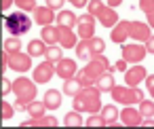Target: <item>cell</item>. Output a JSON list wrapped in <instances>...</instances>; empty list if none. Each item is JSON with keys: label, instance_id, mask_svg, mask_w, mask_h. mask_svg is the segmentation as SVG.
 <instances>
[{"label": "cell", "instance_id": "6da1fadb", "mask_svg": "<svg viewBox=\"0 0 154 129\" xmlns=\"http://www.w3.org/2000/svg\"><path fill=\"white\" fill-rule=\"evenodd\" d=\"M101 91L91 85V87H82L74 97H72V108L78 110V112H87V114H93V112H99L101 110Z\"/></svg>", "mask_w": 154, "mask_h": 129}, {"label": "cell", "instance_id": "7a4b0ae2", "mask_svg": "<svg viewBox=\"0 0 154 129\" xmlns=\"http://www.w3.org/2000/svg\"><path fill=\"white\" fill-rule=\"evenodd\" d=\"M36 80H30L28 76H19V78H15L13 80V93H15V108L17 110H28V106H30V102H34L36 99V93H38V89H36Z\"/></svg>", "mask_w": 154, "mask_h": 129}, {"label": "cell", "instance_id": "3957f363", "mask_svg": "<svg viewBox=\"0 0 154 129\" xmlns=\"http://www.w3.org/2000/svg\"><path fill=\"white\" fill-rule=\"evenodd\" d=\"M112 99L122 104V106H133V104H139L143 97V91L139 87H129V85H114L112 87Z\"/></svg>", "mask_w": 154, "mask_h": 129}, {"label": "cell", "instance_id": "277c9868", "mask_svg": "<svg viewBox=\"0 0 154 129\" xmlns=\"http://www.w3.org/2000/svg\"><path fill=\"white\" fill-rule=\"evenodd\" d=\"M5 26H7V30L11 32V36H21V34H28V32H30L32 19L28 17L26 11L19 9V11H15V13H11V15L5 17Z\"/></svg>", "mask_w": 154, "mask_h": 129}, {"label": "cell", "instance_id": "5b68a950", "mask_svg": "<svg viewBox=\"0 0 154 129\" xmlns=\"http://www.w3.org/2000/svg\"><path fill=\"white\" fill-rule=\"evenodd\" d=\"M85 70H87V72H89V74H91L95 80H97V78L103 74V72H110V70L114 72V66H110V59H108L103 53H97V55H93V57L87 61Z\"/></svg>", "mask_w": 154, "mask_h": 129}, {"label": "cell", "instance_id": "8992f818", "mask_svg": "<svg viewBox=\"0 0 154 129\" xmlns=\"http://www.w3.org/2000/svg\"><path fill=\"white\" fill-rule=\"evenodd\" d=\"M9 68L15 70V72H28L32 68V55L30 53H23V51H15V53H9Z\"/></svg>", "mask_w": 154, "mask_h": 129}, {"label": "cell", "instance_id": "52a82bcc", "mask_svg": "<svg viewBox=\"0 0 154 129\" xmlns=\"http://www.w3.org/2000/svg\"><path fill=\"white\" fill-rule=\"evenodd\" d=\"M57 74V68H55V64L53 61H49V59H45V61H40L36 68H34V74H32V78L38 83V85H45V83H49L53 76Z\"/></svg>", "mask_w": 154, "mask_h": 129}, {"label": "cell", "instance_id": "ba28073f", "mask_svg": "<svg viewBox=\"0 0 154 129\" xmlns=\"http://www.w3.org/2000/svg\"><path fill=\"white\" fill-rule=\"evenodd\" d=\"M120 53H122V59H127L129 64H139L143 57H146V53H148V49H146V45H120Z\"/></svg>", "mask_w": 154, "mask_h": 129}, {"label": "cell", "instance_id": "9c48e42d", "mask_svg": "<svg viewBox=\"0 0 154 129\" xmlns=\"http://www.w3.org/2000/svg\"><path fill=\"white\" fill-rule=\"evenodd\" d=\"M129 36L135 42H146L152 36V28L148 21H129Z\"/></svg>", "mask_w": 154, "mask_h": 129}, {"label": "cell", "instance_id": "30bf717a", "mask_svg": "<svg viewBox=\"0 0 154 129\" xmlns=\"http://www.w3.org/2000/svg\"><path fill=\"white\" fill-rule=\"evenodd\" d=\"M146 76H148L146 68H143L141 64H133L131 68L125 70V85H129V87H139V83H143Z\"/></svg>", "mask_w": 154, "mask_h": 129}, {"label": "cell", "instance_id": "8fae6325", "mask_svg": "<svg viewBox=\"0 0 154 129\" xmlns=\"http://www.w3.org/2000/svg\"><path fill=\"white\" fill-rule=\"evenodd\" d=\"M143 121V114L139 112V108H133V106H125L120 110V123L125 127H139Z\"/></svg>", "mask_w": 154, "mask_h": 129}, {"label": "cell", "instance_id": "7c38bea8", "mask_svg": "<svg viewBox=\"0 0 154 129\" xmlns=\"http://www.w3.org/2000/svg\"><path fill=\"white\" fill-rule=\"evenodd\" d=\"M32 13H34V21H36L40 28H42V26H51L53 21H57L55 11H53L51 7H47V5H45V7H36Z\"/></svg>", "mask_w": 154, "mask_h": 129}, {"label": "cell", "instance_id": "4fadbf2b", "mask_svg": "<svg viewBox=\"0 0 154 129\" xmlns=\"http://www.w3.org/2000/svg\"><path fill=\"white\" fill-rule=\"evenodd\" d=\"M55 68H57V76H59V78H63V80L74 78V76H76V72H78L76 61H74V59H68V57L59 59V61L55 64Z\"/></svg>", "mask_w": 154, "mask_h": 129}, {"label": "cell", "instance_id": "5bb4252c", "mask_svg": "<svg viewBox=\"0 0 154 129\" xmlns=\"http://www.w3.org/2000/svg\"><path fill=\"white\" fill-rule=\"evenodd\" d=\"M78 34L74 32V28H66V26H59V45L63 49H74L78 45Z\"/></svg>", "mask_w": 154, "mask_h": 129}, {"label": "cell", "instance_id": "9a60e30c", "mask_svg": "<svg viewBox=\"0 0 154 129\" xmlns=\"http://www.w3.org/2000/svg\"><path fill=\"white\" fill-rule=\"evenodd\" d=\"M97 21H99L103 28H110V30H112L120 19H118V13L114 11V7H108V5H106V7L101 9V13L97 15Z\"/></svg>", "mask_w": 154, "mask_h": 129}, {"label": "cell", "instance_id": "2e32d148", "mask_svg": "<svg viewBox=\"0 0 154 129\" xmlns=\"http://www.w3.org/2000/svg\"><path fill=\"white\" fill-rule=\"evenodd\" d=\"M99 114H101V118H103L106 127H116V125H118V118H120V110H118V108H116L114 104L101 106Z\"/></svg>", "mask_w": 154, "mask_h": 129}, {"label": "cell", "instance_id": "e0dca14e", "mask_svg": "<svg viewBox=\"0 0 154 129\" xmlns=\"http://www.w3.org/2000/svg\"><path fill=\"white\" fill-rule=\"evenodd\" d=\"M110 38H112V42H116V45H122L127 38H129V21H118L114 28H112V32H110Z\"/></svg>", "mask_w": 154, "mask_h": 129}, {"label": "cell", "instance_id": "ac0fdd59", "mask_svg": "<svg viewBox=\"0 0 154 129\" xmlns=\"http://www.w3.org/2000/svg\"><path fill=\"white\" fill-rule=\"evenodd\" d=\"M74 51H76V57L82 59V61H89V59L95 55V53H93V47H91V38H80L78 45L74 47Z\"/></svg>", "mask_w": 154, "mask_h": 129}, {"label": "cell", "instance_id": "d6986e66", "mask_svg": "<svg viewBox=\"0 0 154 129\" xmlns=\"http://www.w3.org/2000/svg\"><path fill=\"white\" fill-rule=\"evenodd\" d=\"M40 38L47 45H59V26H42L40 30Z\"/></svg>", "mask_w": 154, "mask_h": 129}, {"label": "cell", "instance_id": "ffe728a7", "mask_svg": "<svg viewBox=\"0 0 154 129\" xmlns=\"http://www.w3.org/2000/svg\"><path fill=\"white\" fill-rule=\"evenodd\" d=\"M114 85H116V80H114V72H112V70H110V72H103V74L95 80V87H97L101 93H110Z\"/></svg>", "mask_w": 154, "mask_h": 129}, {"label": "cell", "instance_id": "44dd1931", "mask_svg": "<svg viewBox=\"0 0 154 129\" xmlns=\"http://www.w3.org/2000/svg\"><path fill=\"white\" fill-rule=\"evenodd\" d=\"M57 26H66V28H76L78 26V17L72 11H59L57 13Z\"/></svg>", "mask_w": 154, "mask_h": 129}, {"label": "cell", "instance_id": "7402d4cb", "mask_svg": "<svg viewBox=\"0 0 154 129\" xmlns=\"http://www.w3.org/2000/svg\"><path fill=\"white\" fill-rule=\"evenodd\" d=\"M47 42L42 40V38H34V40H30L28 42V53L32 55V57H42L45 53H47Z\"/></svg>", "mask_w": 154, "mask_h": 129}, {"label": "cell", "instance_id": "603a6c76", "mask_svg": "<svg viewBox=\"0 0 154 129\" xmlns=\"http://www.w3.org/2000/svg\"><path fill=\"white\" fill-rule=\"evenodd\" d=\"M42 102L47 104L49 110H57V108L61 106V91H57V89H49V91L45 93V99H42Z\"/></svg>", "mask_w": 154, "mask_h": 129}, {"label": "cell", "instance_id": "cb8c5ba5", "mask_svg": "<svg viewBox=\"0 0 154 129\" xmlns=\"http://www.w3.org/2000/svg\"><path fill=\"white\" fill-rule=\"evenodd\" d=\"M63 125H66V127H80V125H85V121H82V112H78V110L68 112V114L63 116Z\"/></svg>", "mask_w": 154, "mask_h": 129}, {"label": "cell", "instance_id": "d4e9b609", "mask_svg": "<svg viewBox=\"0 0 154 129\" xmlns=\"http://www.w3.org/2000/svg\"><path fill=\"white\" fill-rule=\"evenodd\" d=\"M82 89V85L78 83V78L74 76V78H68V80H63V95H70V97H74L78 91Z\"/></svg>", "mask_w": 154, "mask_h": 129}, {"label": "cell", "instance_id": "484cf974", "mask_svg": "<svg viewBox=\"0 0 154 129\" xmlns=\"http://www.w3.org/2000/svg\"><path fill=\"white\" fill-rule=\"evenodd\" d=\"M47 110H49V108H47L45 102H36V99H34V102H30V106H28L26 112H28L30 116H36V118H38V116H45Z\"/></svg>", "mask_w": 154, "mask_h": 129}, {"label": "cell", "instance_id": "4316f807", "mask_svg": "<svg viewBox=\"0 0 154 129\" xmlns=\"http://www.w3.org/2000/svg\"><path fill=\"white\" fill-rule=\"evenodd\" d=\"M61 49H63V47H59V45H49V47H47V53H45V59H49V61L57 64L59 59H63Z\"/></svg>", "mask_w": 154, "mask_h": 129}, {"label": "cell", "instance_id": "83f0119b", "mask_svg": "<svg viewBox=\"0 0 154 129\" xmlns=\"http://www.w3.org/2000/svg\"><path fill=\"white\" fill-rule=\"evenodd\" d=\"M15 106H11L7 99H2L0 102V116H2V121H9V118H13V114H15Z\"/></svg>", "mask_w": 154, "mask_h": 129}, {"label": "cell", "instance_id": "f1b7e54d", "mask_svg": "<svg viewBox=\"0 0 154 129\" xmlns=\"http://www.w3.org/2000/svg\"><path fill=\"white\" fill-rule=\"evenodd\" d=\"M95 24H78V38H93Z\"/></svg>", "mask_w": 154, "mask_h": 129}, {"label": "cell", "instance_id": "f546056e", "mask_svg": "<svg viewBox=\"0 0 154 129\" xmlns=\"http://www.w3.org/2000/svg\"><path fill=\"white\" fill-rule=\"evenodd\" d=\"M76 78H78V83H80L82 87H91V85H95V78H93V76H91L85 68L76 72Z\"/></svg>", "mask_w": 154, "mask_h": 129}, {"label": "cell", "instance_id": "4dcf8cb0", "mask_svg": "<svg viewBox=\"0 0 154 129\" xmlns=\"http://www.w3.org/2000/svg\"><path fill=\"white\" fill-rule=\"evenodd\" d=\"M5 49H7L9 53L21 51V40H19V36H11V38H7V40H5Z\"/></svg>", "mask_w": 154, "mask_h": 129}, {"label": "cell", "instance_id": "1f68e13d", "mask_svg": "<svg viewBox=\"0 0 154 129\" xmlns=\"http://www.w3.org/2000/svg\"><path fill=\"white\" fill-rule=\"evenodd\" d=\"M139 112L143 114V118L146 116H154V102L152 99H141L139 102Z\"/></svg>", "mask_w": 154, "mask_h": 129}, {"label": "cell", "instance_id": "d6a6232c", "mask_svg": "<svg viewBox=\"0 0 154 129\" xmlns=\"http://www.w3.org/2000/svg\"><path fill=\"white\" fill-rule=\"evenodd\" d=\"M85 125H87V127H106V123H103V118H101V114H99V112L89 114V118L85 121Z\"/></svg>", "mask_w": 154, "mask_h": 129}, {"label": "cell", "instance_id": "836d02e7", "mask_svg": "<svg viewBox=\"0 0 154 129\" xmlns=\"http://www.w3.org/2000/svg\"><path fill=\"white\" fill-rule=\"evenodd\" d=\"M103 7H106V5L101 2V0H89V5H87V11H89L91 15H95V17H97V15L101 13V9H103Z\"/></svg>", "mask_w": 154, "mask_h": 129}, {"label": "cell", "instance_id": "e575fe53", "mask_svg": "<svg viewBox=\"0 0 154 129\" xmlns=\"http://www.w3.org/2000/svg\"><path fill=\"white\" fill-rule=\"evenodd\" d=\"M91 47H93V53H95V55L106 51V42H103V38H99V36H93V38H91Z\"/></svg>", "mask_w": 154, "mask_h": 129}, {"label": "cell", "instance_id": "d590c367", "mask_svg": "<svg viewBox=\"0 0 154 129\" xmlns=\"http://www.w3.org/2000/svg\"><path fill=\"white\" fill-rule=\"evenodd\" d=\"M15 5H17V9H21V11H34L38 5H36V0H15Z\"/></svg>", "mask_w": 154, "mask_h": 129}, {"label": "cell", "instance_id": "8d00e7d4", "mask_svg": "<svg viewBox=\"0 0 154 129\" xmlns=\"http://www.w3.org/2000/svg\"><path fill=\"white\" fill-rule=\"evenodd\" d=\"M0 85H2V87H0V93H2V95H9V91H13V83L9 80V78H0Z\"/></svg>", "mask_w": 154, "mask_h": 129}, {"label": "cell", "instance_id": "74e56055", "mask_svg": "<svg viewBox=\"0 0 154 129\" xmlns=\"http://www.w3.org/2000/svg\"><path fill=\"white\" fill-rule=\"evenodd\" d=\"M45 5H47V7H51L53 11H61V9H63V5H66V0H45Z\"/></svg>", "mask_w": 154, "mask_h": 129}, {"label": "cell", "instance_id": "f35d334b", "mask_svg": "<svg viewBox=\"0 0 154 129\" xmlns=\"http://www.w3.org/2000/svg\"><path fill=\"white\" fill-rule=\"evenodd\" d=\"M154 9V0H139V11L141 13H148Z\"/></svg>", "mask_w": 154, "mask_h": 129}, {"label": "cell", "instance_id": "ab89813d", "mask_svg": "<svg viewBox=\"0 0 154 129\" xmlns=\"http://www.w3.org/2000/svg\"><path fill=\"white\" fill-rule=\"evenodd\" d=\"M7 68H9V51L5 49L2 53H0V70H2V72H5Z\"/></svg>", "mask_w": 154, "mask_h": 129}, {"label": "cell", "instance_id": "60d3db41", "mask_svg": "<svg viewBox=\"0 0 154 129\" xmlns=\"http://www.w3.org/2000/svg\"><path fill=\"white\" fill-rule=\"evenodd\" d=\"M146 89H148V93H150L152 99H154V74H148V76H146Z\"/></svg>", "mask_w": 154, "mask_h": 129}, {"label": "cell", "instance_id": "b9f144b4", "mask_svg": "<svg viewBox=\"0 0 154 129\" xmlns=\"http://www.w3.org/2000/svg\"><path fill=\"white\" fill-rule=\"evenodd\" d=\"M78 24H95V15H91V13L87 11L85 15L78 17Z\"/></svg>", "mask_w": 154, "mask_h": 129}, {"label": "cell", "instance_id": "7bdbcfd3", "mask_svg": "<svg viewBox=\"0 0 154 129\" xmlns=\"http://www.w3.org/2000/svg\"><path fill=\"white\" fill-rule=\"evenodd\" d=\"M59 125V121H57V116H45V127H57Z\"/></svg>", "mask_w": 154, "mask_h": 129}, {"label": "cell", "instance_id": "ee69618b", "mask_svg": "<svg viewBox=\"0 0 154 129\" xmlns=\"http://www.w3.org/2000/svg\"><path fill=\"white\" fill-rule=\"evenodd\" d=\"M127 66H129V61H127V59H118V61L114 64V70H118V72H125V70H127Z\"/></svg>", "mask_w": 154, "mask_h": 129}, {"label": "cell", "instance_id": "f6af8a7d", "mask_svg": "<svg viewBox=\"0 0 154 129\" xmlns=\"http://www.w3.org/2000/svg\"><path fill=\"white\" fill-rule=\"evenodd\" d=\"M15 0H0V11H9Z\"/></svg>", "mask_w": 154, "mask_h": 129}, {"label": "cell", "instance_id": "bcb514c9", "mask_svg": "<svg viewBox=\"0 0 154 129\" xmlns=\"http://www.w3.org/2000/svg\"><path fill=\"white\" fill-rule=\"evenodd\" d=\"M146 49H148V53H154V34L146 40Z\"/></svg>", "mask_w": 154, "mask_h": 129}, {"label": "cell", "instance_id": "7dc6e473", "mask_svg": "<svg viewBox=\"0 0 154 129\" xmlns=\"http://www.w3.org/2000/svg\"><path fill=\"white\" fill-rule=\"evenodd\" d=\"M146 21H148V24H150V28H152V30H154V9H152V11H148V13H146Z\"/></svg>", "mask_w": 154, "mask_h": 129}, {"label": "cell", "instance_id": "c3c4849f", "mask_svg": "<svg viewBox=\"0 0 154 129\" xmlns=\"http://www.w3.org/2000/svg\"><path fill=\"white\" fill-rule=\"evenodd\" d=\"M68 2H72L74 7H78V9H82V7H87V5H89V0H68Z\"/></svg>", "mask_w": 154, "mask_h": 129}, {"label": "cell", "instance_id": "681fc988", "mask_svg": "<svg viewBox=\"0 0 154 129\" xmlns=\"http://www.w3.org/2000/svg\"><path fill=\"white\" fill-rule=\"evenodd\" d=\"M141 125H143V127H154V118H152V116H146V118L141 121Z\"/></svg>", "mask_w": 154, "mask_h": 129}, {"label": "cell", "instance_id": "f907efd6", "mask_svg": "<svg viewBox=\"0 0 154 129\" xmlns=\"http://www.w3.org/2000/svg\"><path fill=\"white\" fill-rule=\"evenodd\" d=\"M106 5H108V7H114V9H116V7H120V5H122V0H106Z\"/></svg>", "mask_w": 154, "mask_h": 129}]
</instances>
